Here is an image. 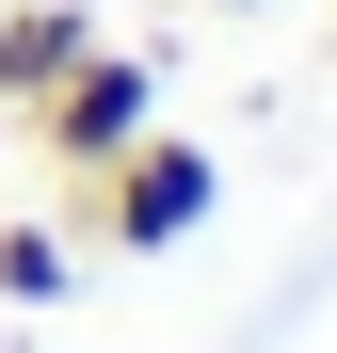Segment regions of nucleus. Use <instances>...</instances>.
Masks as SVG:
<instances>
[{
  "instance_id": "obj_4",
  "label": "nucleus",
  "mask_w": 337,
  "mask_h": 353,
  "mask_svg": "<svg viewBox=\"0 0 337 353\" xmlns=\"http://www.w3.org/2000/svg\"><path fill=\"white\" fill-rule=\"evenodd\" d=\"M0 305H65V225H0Z\"/></svg>"
},
{
  "instance_id": "obj_2",
  "label": "nucleus",
  "mask_w": 337,
  "mask_h": 353,
  "mask_svg": "<svg viewBox=\"0 0 337 353\" xmlns=\"http://www.w3.org/2000/svg\"><path fill=\"white\" fill-rule=\"evenodd\" d=\"M225 209V176H209V145H129V161H112L96 176V225H112V241H129V257H161V241H193V225Z\"/></svg>"
},
{
  "instance_id": "obj_1",
  "label": "nucleus",
  "mask_w": 337,
  "mask_h": 353,
  "mask_svg": "<svg viewBox=\"0 0 337 353\" xmlns=\"http://www.w3.org/2000/svg\"><path fill=\"white\" fill-rule=\"evenodd\" d=\"M145 129H161V48H112V32H96L81 65L32 97V145L65 161V176H112V161H129Z\"/></svg>"
},
{
  "instance_id": "obj_3",
  "label": "nucleus",
  "mask_w": 337,
  "mask_h": 353,
  "mask_svg": "<svg viewBox=\"0 0 337 353\" xmlns=\"http://www.w3.org/2000/svg\"><path fill=\"white\" fill-rule=\"evenodd\" d=\"M81 48H96V0H0V97H17V112L65 81Z\"/></svg>"
},
{
  "instance_id": "obj_5",
  "label": "nucleus",
  "mask_w": 337,
  "mask_h": 353,
  "mask_svg": "<svg viewBox=\"0 0 337 353\" xmlns=\"http://www.w3.org/2000/svg\"><path fill=\"white\" fill-rule=\"evenodd\" d=\"M193 17H257V0H193Z\"/></svg>"
}]
</instances>
